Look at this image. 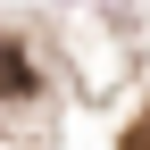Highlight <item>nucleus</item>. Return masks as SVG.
Masks as SVG:
<instances>
[{
    "label": "nucleus",
    "mask_w": 150,
    "mask_h": 150,
    "mask_svg": "<svg viewBox=\"0 0 150 150\" xmlns=\"http://www.w3.org/2000/svg\"><path fill=\"white\" fill-rule=\"evenodd\" d=\"M0 92H33V67H25L17 42H0Z\"/></svg>",
    "instance_id": "f257e3e1"
},
{
    "label": "nucleus",
    "mask_w": 150,
    "mask_h": 150,
    "mask_svg": "<svg viewBox=\"0 0 150 150\" xmlns=\"http://www.w3.org/2000/svg\"><path fill=\"white\" fill-rule=\"evenodd\" d=\"M125 150H150V117H142V125H134V134H125Z\"/></svg>",
    "instance_id": "f03ea898"
}]
</instances>
